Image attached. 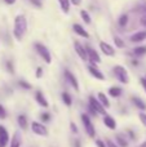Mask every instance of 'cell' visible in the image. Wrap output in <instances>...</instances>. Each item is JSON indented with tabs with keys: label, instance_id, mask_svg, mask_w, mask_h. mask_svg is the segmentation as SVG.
<instances>
[{
	"label": "cell",
	"instance_id": "obj_15",
	"mask_svg": "<svg viewBox=\"0 0 146 147\" xmlns=\"http://www.w3.org/2000/svg\"><path fill=\"white\" fill-rule=\"evenodd\" d=\"M72 30H74V32H76L79 36H82V38H85V39L89 38V34H88L87 31L84 30V27H83L82 25H79V23H75V25L72 26Z\"/></svg>",
	"mask_w": 146,
	"mask_h": 147
},
{
	"label": "cell",
	"instance_id": "obj_38",
	"mask_svg": "<svg viewBox=\"0 0 146 147\" xmlns=\"http://www.w3.org/2000/svg\"><path fill=\"white\" fill-rule=\"evenodd\" d=\"M70 127H71V130L74 133H78V128H76V125L74 124V123H70Z\"/></svg>",
	"mask_w": 146,
	"mask_h": 147
},
{
	"label": "cell",
	"instance_id": "obj_7",
	"mask_svg": "<svg viewBox=\"0 0 146 147\" xmlns=\"http://www.w3.org/2000/svg\"><path fill=\"white\" fill-rule=\"evenodd\" d=\"M87 56H88V59H89L91 62H92V65H97L101 62V57L98 56V53L95 51V49L89 48V47H87Z\"/></svg>",
	"mask_w": 146,
	"mask_h": 147
},
{
	"label": "cell",
	"instance_id": "obj_43",
	"mask_svg": "<svg viewBox=\"0 0 146 147\" xmlns=\"http://www.w3.org/2000/svg\"><path fill=\"white\" fill-rule=\"evenodd\" d=\"M145 79H146V78H145Z\"/></svg>",
	"mask_w": 146,
	"mask_h": 147
},
{
	"label": "cell",
	"instance_id": "obj_41",
	"mask_svg": "<svg viewBox=\"0 0 146 147\" xmlns=\"http://www.w3.org/2000/svg\"><path fill=\"white\" fill-rule=\"evenodd\" d=\"M5 3H7V4H9V5H12V4H14L16 3V0H4Z\"/></svg>",
	"mask_w": 146,
	"mask_h": 147
},
{
	"label": "cell",
	"instance_id": "obj_20",
	"mask_svg": "<svg viewBox=\"0 0 146 147\" xmlns=\"http://www.w3.org/2000/svg\"><path fill=\"white\" fill-rule=\"evenodd\" d=\"M132 102L135 103V106L137 107V109H140V110H146V105H145V102L142 101V99H140L139 97H132Z\"/></svg>",
	"mask_w": 146,
	"mask_h": 147
},
{
	"label": "cell",
	"instance_id": "obj_19",
	"mask_svg": "<svg viewBox=\"0 0 146 147\" xmlns=\"http://www.w3.org/2000/svg\"><path fill=\"white\" fill-rule=\"evenodd\" d=\"M122 93H123V89L119 88V86H111V88L109 89V94H110L111 97H114V98L120 97Z\"/></svg>",
	"mask_w": 146,
	"mask_h": 147
},
{
	"label": "cell",
	"instance_id": "obj_22",
	"mask_svg": "<svg viewBox=\"0 0 146 147\" xmlns=\"http://www.w3.org/2000/svg\"><path fill=\"white\" fill-rule=\"evenodd\" d=\"M17 121H18V125H20L21 129H26L27 128V119H26L25 115H20L17 117Z\"/></svg>",
	"mask_w": 146,
	"mask_h": 147
},
{
	"label": "cell",
	"instance_id": "obj_8",
	"mask_svg": "<svg viewBox=\"0 0 146 147\" xmlns=\"http://www.w3.org/2000/svg\"><path fill=\"white\" fill-rule=\"evenodd\" d=\"M74 48H75V52L78 53V56L80 57V59L83 61H87L88 59V56H87V49L79 43V41H75L74 43Z\"/></svg>",
	"mask_w": 146,
	"mask_h": 147
},
{
	"label": "cell",
	"instance_id": "obj_5",
	"mask_svg": "<svg viewBox=\"0 0 146 147\" xmlns=\"http://www.w3.org/2000/svg\"><path fill=\"white\" fill-rule=\"evenodd\" d=\"M31 130H32L35 134L41 136V137H47V136H48V129H47L43 124H40V123H38V121L31 123Z\"/></svg>",
	"mask_w": 146,
	"mask_h": 147
},
{
	"label": "cell",
	"instance_id": "obj_13",
	"mask_svg": "<svg viewBox=\"0 0 146 147\" xmlns=\"http://www.w3.org/2000/svg\"><path fill=\"white\" fill-rule=\"evenodd\" d=\"M103 124L106 125V127L109 128V129H111V130H114L116 128V121H115V119L114 117H111L110 115H103Z\"/></svg>",
	"mask_w": 146,
	"mask_h": 147
},
{
	"label": "cell",
	"instance_id": "obj_33",
	"mask_svg": "<svg viewBox=\"0 0 146 147\" xmlns=\"http://www.w3.org/2000/svg\"><path fill=\"white\" fill-rule=\"evenodd\" d=\"M41 119H43V121H49L51 120V115L48 112H44V114H41Z\"/></svg>",
	"mask_w": 146,
	"mask_h": 147
},
{
	"label": "cell",
	"instance_id": "obj_32",
	"mask_svg": "<svg viewBox=\"0 0 146 147\" xmlns=\"http://www.w3.org/2000/svg\"><path fill=\"white\" fill-rule=\"evenodd\" d=\"M7 69H8V71L9 72H14V67H13V63H12V61H7Z\"/></svg>",
	"mask_w": 146,
	"mask_h": 147
},
{
	"label": "cell",
	"instance_id": "obj_11",
	"mask_svg": "<svg viewBox=\"0 0 146 147\" xmlns=\"http://www.w3.org/2000/svg\"><path fill=\"white\" fill-rule=\"evenodd\" d=\"M9 142V133L5 127L0 125V147H5Z\"/></svg>",
	"mask_w": 146,
	"mask_h": 147
},
{
	"label": "cell",
	"instance_id": "obj_28",
	"mask_svg": "<svg viewBox=\"0 0 146 147\" xmlns=\"http://www.w3.org/2000/svg\"><path fill=\"white\" fill-rule=\"evenodd\" d=\"M114 43H115V45L118 47V48H124V41L122 40L119 36H115V38H114Z\"/></svg>",
	"mask_w": 146,
	"mask_h": 147
},
{
	"label": "cell",
	"instance_id": "obj_6",
	"mask_svg": "<svg viewBox=\"0 0 146 147\" xmlns=\"http://www.w3.org/2000/svg\"><path fill=\"white\" fill-rule=\"evenodd\" d=\"M89 106L92 107V109L95 110L97 114L105 115V110H106V109L100 103V101H98V99L95 98V97H89Z\"/></svg>",
	"mask_w": 146,
	"mask_h": 147
},
{
	"label": "cell",
	"instance_id": "obj_39",
	"mask_svg": "<svg viewBox=\"0 0 146 147\" xmlns=\"http://www.w3.org/2000/svg\"><path fill=\"white\" fill-rule=\"evenodd\" d=\"M70 3L74 5H80V3H82V0H70Z\"/></svg>",
	"mask_w": 146,
	"mask_h": 147
},
{
	"label": "cell",
	"instance_id": "obj_23",
	"mask_svg": "<svg viewBox=\"0 0 146 147\" xmlns=\"http://www.w3.org/2000/svg\"><path fill=\"white\" fill-rule=\"evenodd\" d=\"M62 101H64V103L66 105V106H71V103H72L71 96H70L67 92H64V93H62Z\"/></svg>",
	"mask_w": 146,
	"mask_h": 147
},
{
	"label": "cell",
	"instance_id": "obj_9",
	"mask_svg": "<svg viewBox=\"0 0 146 147\" xmlns=\"http://www.w3.org/2000/svg\"><path fill=\"white\" fill-rule=\"evenodd\" d=\"M65 79L69 81V84L75 89V90H76V92L79 90V83H78L76 78H75V76L72 75V74L69 71V70H65Z\"/></svg>",
	"mask_w": 146,
	"mask_h": 147
},
{
	"label": "cell",
	"instance_id": "obj_18",
	"mask_svg": "<svg viewBox=\"0 0 146 147\" xmlns=\"http://www.w3.org/2000/svg\"><path fill=\"white\" fill-rule=\"evenodd\" d=\"M97 97H98V101H100V103L102 105L105 109H109L110 107V101H109V98L106 97V94L105 93H102V92H100V93L97 94Z\"/></svg>",
	"mask_w": 146,
	"mask_h": 147
},
{
	"label": "cell",
	"instance_id": "obj_3",
	"mask_svg": "<svg viewBox=\"0 0 146 147\" xmlns=\"http://www.w3.org/2000/svg\"><path fill=\"white\" fill-rule=\"evenodd\" d=\"M82 121H83V125H84V129H85V132H87L88 137L95 138L96 130H95V127H93L92 121H91V117L88 116L87 114H83L82 115Z\"/></svg>",
	"mask_w": 146,
	"mask_h": 147
},
{
	"label": "cell",
	"instance_id": "obj_42",
	"mask_svg": "<svg viewBox=\"0 0 146 147\" xmlns=\"http://www.w3.org/2000/svg\"><path fill=\"white\" fill-rule=\"evenodd\" d=\"M75 147H80V141L79 140L75 141Z\"/></svg>",
	"mask_w": 146,
	"mask_h": 147
},
{
	"label": "cell",
	"instance_id": "obj_24",
	"mask_svg": "<svg viewBox=\"0 0 146 147\" xmlns=\"http://www.w3.org/2000/svg\"><path fill=\"white\" fill-rule=\"evenodd\" d=\"M115 141L118 142V145L120 147H128V142H127L126 140H124V137L122 134H118L115 137Z\"/></svg>",
	"mask_w": 146,
	"mask_h": 147
},
{
	"label": "cell",
	"instance_id": "obj_35",
	"mask_svg": "<svg viewBox=\"0 0 146 147\" xmlns=\"http://www.w3.org/2000/svg\"><path fill=\"white\" fill-rule=\"evenodd\" d=\"M28 1H30L31 4H34L35 7H38V8L41 7V1H40V0H28Z\"/></svg>",
	"mask_w": 146,
	"mask_h": 147
},
{
	"label": "cell",
	"instance_id": "obj_14",
	"mask_svg": "<svg viewBox=\"0 0 146 147\" xmlns=\"http://www.w3.org/2000/svg\"><path fill=\"white\" fill-rule=\"evenodd\" d=\"M35 99H36V102H38L39 105H40L41 107H44V109H47V107L49 106V103H48V101L45 99V97H44V94L41 93L40 90H38L35 93Z\"/></svg>",
	"mask_w": 146,
	"mask_h": 147
},
{
	"label": "cell",
	"instance_id": "obj_26",
	"mask_svg": "<svg viewBox=\"0 0 146 147\" xmlns=\"http://www.w3.org/2000/svg\"><path fill=\"white\" fill-rule=\"evenodd\" d=\"M133 53L136 56H144V54H146V47H137L133 49Z\"/></svg>",
	"mask_w": 146,
	"mask_h": 147
},
{
	"label": "cell",
	"instance_id": "obj_16",
	"mask_svg": "<svg viewBox=\"0 0 146 147\" xmlns=\"http://www.w3.org/2000/svg\"><path fill=\"white\" fill-rule=\"evenodd\" d=\"M146 39V31H139V32L133 34L131 36V41L132 43H140V41L145 40Z\"/></svg>",
	"mask_w": 146,
	"mask_h": 147
},
{
	"label": "cell",
	"instance_id": "obj_34",
	"mask_svg": "<svg viewBox=\"0 0 146 147\" xmlns=\"http://www.w3.org/2000/svg\"><path fill=\"white\" fill-rule=\"evenodd\" d=\"M96 146L97 147H107L106 146V143L103 142V141H101V140H96Z\"/></svg>",
	"mask_w": 146,
	"mask_h": 147
},
{
	"label": "cell",
	"instance_id": "obj_1",
	"mask_svg": "<svg viewBox=\"0 0 146 147\" xmlns=\"http://www.w3.org/2000/svg\"><path fill=\"white\" fill-rule=\"evenodd\" d=\"M26 31H27V21H26L25 16L20 14L16 17L14 20V28H13V35L18 41H21L25 36Z\"/></svg>",
	"mask_w": 146,
	"mask_h": 147
},
{
	"label": "cell",
	"instance_id": "obj_2",
	"mask_svg": "<svg viewBox=\"0 0 146 147\" xmlns=\"http://www.w3.org/2000/svg\"><path fill=\"white\" fill-rule=\"evenodd\" d=\"M114 75H115V78L118 79L120 83L123 84H128L129 83V76H128V72H127V70L124 69L123 66H120V65H118V66L114 67Z\"/></svg>",
	"mask_w": 146,
	"mask_h": 147
},
{
	"label": "cell",
	"instance_id": "obj_31",
	"mask_svg": "<svg viewBox=\"0 0 146 147\" xmlns=\"http://www.w3.org/2000/svg\"><path fill=\"white\" fill-rule=\"evenodd\" d=\"M139 117H140V120H141L142 124H144L145 127H146V114H145V112H140V114H139Z\"/></svg>",
	"mask_w": 146,
	"mask_h": 147
},
{
	"label": "cell",
	"instance_id": "obj_30",
	"mask_svg": "<svg viewBox=\"0 0 146 147\" xmlns=\"http://www.w3.org/2000/svg\"><path fill=\"white\" fill-rule=\"evenodd\" d=\"M5 117H7V111H5V109L1 106V105H0V119L4 120Z\"/></svg>",
	"mask_w": 146,
	"mask_h": 147
},
{
	"label": "cell",
	"instance_id": "obj_12",
	"mask_svg": "<svg viewBox=\"0 0 146 147\" xmlns=\"http://www.w3.org/2000/svg\"><path fill=\"white\" fill-rule=\"evenodd\" d=\"M88 71H89V74L93 76V78L97 79V80H101V81L105 80V75H103L95 65H89V66H88Z\"/></svg>",
	"mask_w": 146,
	"mask_h": 147
},
{
	"label": "cell",
	"instance_id": "obj_17",
	"mask_svg": "<svg viewBox=\"0 0 146 147\" xmlns=\"http://www.w3.org/2000/svg\"><path fill=\"white\" fill-rule=\"evenodd\" d=\"M21 143H22V140H21V133L18 132H14L12 137V142H10V147H21Z\"/></svg>",
	"mask_w": 146,
	"mask_h": 147
},
{
	"label": "cell",
	"instance_id": "obj_27",
	"mask_svg": "<svg viewBox=\"0 0 146 147\" xmlns=\"http://www.w3.org/2000/svg\"><path fill=\"white\" fill-rule=\"evenodd\" d=\"M118 23H119V26H120V27H126V25L128 23V16H127V14L120 16V18H119V21H118Z\"/></svg>",
	"mask_w": 146,
	"mask_h": 147
},
{
	"label": "cell",
	"instance_id": "obj_29",
	"mask_svg": "<svg viewBox=\"0 0 146 147\" xmlns=\"http://www.w3.org/2000/svg\"><path fill=\"white\" fill-rule=\"evenodd\" d=\"M18 84H20V86L21 88H23V89H31V84H28L27 81H25V80H20L18 81Z\"/></svg>",
	"mask_w": 146,
	"mask_h": 147
},
{
	"label": "cell",
	"instance_id": "obj_37",
	"mask_svg": "<svg viewBox=\"0 0 146 147\" xmlns=\"http://www.w3.org/2000/svg\"><path fill=\"white\" fill-rule=\"evenodd\" d=\"M106 146H107V147H119L118 145H115V143H114L111 140H107V141H106Z\"/></svg>",
	"mask_w": 146,
	"mask_h": 147
},
{
	"label": "cell",
	"instance_id": "obj_21",
	"mask_svg": "<svg viewBox=\"0 0 146 147\" xmlns=\"http://www.w3.org/2000/svg\"><path fill=\"white\" fill-rule=\"evenodd\" d=\"M58 3H59V7H61L62 12L65 14H67L70 12V0H58Z\"/></svg>",
	"mask_w": 146,
	"mask_h": 147
},
{
	"label": "cell",
	"instance_id": "obj_40",
	"mask_svg": "<svg viewBox=\"0 0 146 147\" xmlns=\"http://www.w3.org/2000/svg\"><path fill=\"white\" fill-rule=\"evenodd\" d=\"M140 81H141V85L144 86V89H145V92H146V79H145V78H142Z\"/></svg>",
	"mask_w": 146,
	"mask_h": 147
},
{
	"label": "cell",
	"instance_id": "obj_25",
	"mask_svg": "<svg viewBox=\"0 0 146 147\" xmlns=\"http://www.w3.org/2000/svg\"><path fill=\"white\" fill-rule=\"evenodd\" d=\"M80 17H82L83 20H84V22L87 23V25H89L91 21H92V20H91V16L88 14V12H87V10H84V9L80 10Z\"/></svg>",
	"mask_w": 146,
	"mask_h": 147
},
{
	"label": "cell",
	"instance_id": "obj_36",
	"mask_svg": "<svg viewBox=\"0 0 146 147\" xmlns=\"http://www.w3.org/2000/svg\"><path fill=\"white\" fill-rule=\"evenodd\" d=\"M41 75H43V69H41V67H38V69H36V78L40 79Z\"/></svg>",
	"mask_w": 146,
	"mask_h": 147
},
{
	"label": "cell",
	"instance_id": "obj_10",
	"mask_svg": "<svg viewBox=\"0 0 146 147\" xmlns=\"http://www.w3.org/2000/svg\"><path fill=\"white\" fill-rule=\"evenodd\" d=\"M100 48H101V51H102V53L105 54V56L113 57L114 54H115V49L113 48V45L105 43V41H101V43H100Z\"/></svg>",
	"mask_w": 146,
	"mask_h": 147
},
{
	"label": "cell",
	"instance_id": "obj_4",
	"mask_svg": "<svg viewBox=\"0 0 146 147\" xmlns=\"http://www.w3.org/2000/svg\"><path fill=\"white\" fill-rule=\"evenodd\" d=\"M35 49H36V52L39 53V56H40L41 58L47 62V63H51L52 62V56H51V52L48 51V48H47L45 45H43V44H40V43H36L35 44Z\"/></svg>",
	"mask_w": 146,
	"mask_h": 147
}]
</instances>
